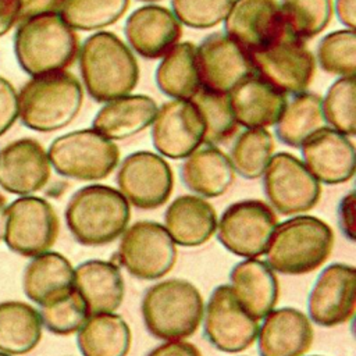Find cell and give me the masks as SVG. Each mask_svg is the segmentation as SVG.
<instances>
[{
	"label": "cell",
	"mask_w": 356,
	"mask_h": 356,
	"mask_svg": "<svg viewBox=\"0 0 356 356\" xmlns=\"http://www.w3.org/2000/svg\"><path fill=\"white\" fill-rule=\"evenodd\" d=\"M83 103V86L70 71L31 76L18 92V118L38 132H54L70 125Z\"/></svg>",
	"instance_id": "cell-4"
},
{
	"label": "cell",
	"mask_w": 356,
	"mask_h": 356,
	"mask_svg": "<svg viewBox=\"0 0 356 356\" xmlns=\"http://www.w3.org/2000/svg\"><path fill=\"white\" fill-rule=\"evenodd\" d=\"M355 192L349 191L346 195L342 196V199L338 203L337 209V220L339 229L342 235L350 241L355 242L356 239V227H355Z\"/></svg>",
	"instance_id": "cell-43"
},
{
	"label": "cell",
	"mask_w": 356,
	"mask_h": 356,
	"mask_svg": "<svg viewBox=\"0 0 356 356\" xmlns=\"http://www.w3.org/2000/svg\"><path fill=\"white\" fill-rule=\"evenodd\" d=\"M51 175L47 150L33 138H21L0 150V186L28 196L43 189Z\"/></svg>",
	"instance_id": "cell-21"
},
{
	"label": "cell",
	"mask_w": 356,
	"mask_h": 356,
	"mask_svg": "<svg viewBox=\"0 0 356 356\" xmlns=\"http://www.w3.org/2000/svg\"><path fill=\"white\" fill-rule=\"evenodd\" d=\"M274 147V138L267 128H245L235 138L228 154L235 174L245 179L261 178Z\"/></svg>",
	"instance_id": "cell-34"
},
{
	"label": "cell",
	"mask_w": 356,
	"mask_h": 356,
	"mask_svg": "<svg viewBox=\"0 0 356 356\" xmlns=\"http://www.w3.org/2000/svg\"><path fill=\"white\" fill-rule=\"evenodd\" d=\"M334 13L338 21L346 28L355 31L356 28V0H335L332 3Z\"/></svg>",
	"instance_id": "cell-47"
},
{
	"label": "cell",
	"mask_w": 356,
	"mask_h": 356,
	"mask_svg": "<svg viewBox=\"0 0 356 356\" xmlns=\"http://www.w3.org/2000/svg\"><path fill=\"white\" fill-rule=\"evenodd\" d=\"M139 1H145V3H156V1H160V0H139Z\"/></svg>",
	"instance_id": "cell-49"
},
{
	"label": "cell",
	"mask_w": 356,
	"mask_h": 356,
	"mask_svg": "<svg viewBox=\"0 0 356 356\" xmlns=\"http://www.w3.org/2000/svg\"><path fill=\"white\" fill-rule=\"evenodd\" d=\"M278 224L277 213L264 200L245 199L231 203L217 221V239L232 254L259 259L266 253Z\"/></svg>",
	"instance_id": "cell-9"
},
{
	"label": "cell",
	"mask_w": 356,
	"mask_h": 356,
	"mask_svg": "<svg viewBox=\"0 0 356 356\" xmlns=\"http://www.w3.org/2000/svg\"><path fill=\"white\" fill-rule=\"evenodd\" d=\"M325 127L321 96L316 92H300L292 95L284 111L274 125L277 139L289 146L300 147L314 132Z\"/></svg>",
	"instance_id": "cell-33"
},
{
	"label": "cell",
	"mask_w": 356,
	"mask_h": 356,
	"mask_svg": "<svg viewBox=\"0 0 356 356\" xmlns=\"http://www.w3.org/2000/svg\"><path fill=\"white\" fill-rule=\"evenodd\" d=\"M222 22L224 32L249 53L285 33L277 0H234Z\"/></svg>",
	"instance_id": "cell-20"
},
{
	"label": "cell",
	"mask_w": 356,
	"mask_h": 356,
	"mask_svg": "<svg viewBox=\"0 0 356 356\" xmlns=\"http://www.w3.org/2000/svg\"><path fill=\"white\" fill-rule=\"evenodd\" d=\"M131 343V328L115 313L92 314L76 332L82 356H127Z\"/></svg>",
	"instance_id": "cell-31"
},
{
	"label": "cell",
	"mask_w": 356,
	"mask_h": 356,
	"mask_svg": "<svg viewBox=\"0 0 356 356\" xmlns=\"http://www.w3.org/2000/svg\"><path fill=\"white\" fill-rule=\"evenodd\" d=\"M79 36L58 13H46L18 22L14 53L19 67L31 76L63 71L79 54Z\"/></svg>",
	"instance_id": "cell-3"
},
{
	"label": "cell",
	"mask_w": 356,
	"mask_h": 356,
	"mask_svg": "<svg viewBox=\"0 0 356 356\" xmlns=\"http://www.w3.org/2000/svg\"><path fill=\"white\" fill-rule=\"evenodd\" d=\"M332 0H280L284 31L307 42L320 35L334 15Z\"/></svg>",
	"instance_id": "cell-35"
},
{
	"label": "cell",
	"mask_w": 356,
	"mask_h": 356,
	"mask_svg": "<svg viewBox=\"0 0 356 356\" xmlns=\"http://www.w3.org/2000/svg\"><path fill=\"white\" fill-rule=\"evenodd\" d=\"M202 88L229 93L239 82L254 74L250 53L225 32H213L196 46Z\"/></svg>",
	"instance_id": "cell-16"
},
{
	"label": "cell",
	"mask_w": 356,
	"mask_h": 356,
	"mask_svg": "<svg viewBox=\"0 0 356 356\" xmlns=\"http://www.w3.org/2000/svg\"><path fill=\"white\" fill-rule=\"evenodd\" d=\"M39 313L43 327L51 334L61 337L78 332L89 317L86 305L75 288L58 299L40 306Z\"/></svg>",
	"instance_id": "cell-40"
},
{
	"label": "cell",
	"mask_w": 356,
	"mask_h": 356,
	"mask_svg": "<svg viewBox=\"0 0 356 356\" xmlns=\"http://www.w3.org/2000/svg\"><path fill=\"white\" fill-rule=\"evenodd\" d=\"M51 168L76 181H102L120 163V147L93 128L57 136L47 149Z\"/></svg>",
	"instance_id": "cell-7"
},
{
	"label": "cell",
	"mask_w": 356,
	"mask_h": 356,
	"mask_svg": "<svg viewBox=\"0 0 356 356\" xmlns=\"http://www.w3.org/2000/svg\"><path fill=\"white\" fill-rule=\"evenodd\" d=\"M58 231V216L43 197L21 196L6 209L3 241L17 254L35 257L49 252L57 241Z\"/></svg>",
	"instance_id": "cell-11"
},
{
	"label": "cell",
	"mask_w": 356,
	"mask_h": 356,
	"mask_svg": "<svg viewBox=\"0 0 356 356\" xmlns=\"http://www.w3.org/2000/svg\"><path fill=\"white\" fill-rule=\"evenodd\" d=\"M150 128L152 143L164 159L184 160L203 145L204 127L192 100L171 99L163 103Z\"/></svg>",
	"instance_id": "cell-17"
},
{
	"label": "cell",
	"mask_w": 356,
	"mask_h": 356,
	"mask_svg": "<svg viewBox=\"0 0 356 356\" xmlns=\"http://www.w3.org/2000/svg\"><path fill=\"white\" fill-rule=\"evenodd\" d=\"M192 102L202 115L204 127L203 143L218 146L227 143L238 134L239 125L234 117L228 93L211 92L202 88Z\"/></svg>",
	"instance_id": "cell-37"
},
{
	"label": "cell",
	"mask_w": 356,
	"mask_h": 356,
	"mask_svg": "<svg viewBox=\"0 0 356 356\" xmlns=\"http://www.w3.org/2000/svg\"><path fill=\"white\" fill-rule=\"evenodd\" d=\"M81 83L97 103L132 93L139 82L135 53L114 32L97 31L88 36L78 54Z\"/></svg>",
	"instance_id": "cell-1"
},
{
	"label": "cell",
	"mask_w": 356,
	"mask_h": 356,
	"mask_svg": "<svg viewBox=\"0 0 356 356\" xmlns=\"http://www.w3.org/2000/svg\"><path fill=\"white\" fill-rule=\"evenodd\" d=\"M74 288V267L58 252H44L25 266L22 289L33 303L43 306Z\"/></svg>",
	"instance_id": "cell-29"
},
{
	"label": "cell",
	"mask_w": 356,
	"mask_h": 356,
	"mask_svg": "<svg viewBox=\"0 0 356 356\" xmlns=\"http://www.w3.org/2000/svg\"><path fill=\"white\" fill-rule=\"evenodd\" d=\"M177 245L163 224L142 220L125 228L117 256L132 277L154 281L167 275L177 261Z\"/></svg>",
	"instance_id": "cell-8"
},
{
	"label": "cell",
	"mask_w": 356,
	"mask_h": 356,
	"mask_svg": "<svg viewBox=\"0 0 356 356\" xmlns=\"http://www.w3.org/2000/svg\"><path fill=\"white\" fill-rule=\"evenodd\" d=\"M214 206L197 195H181L165 209L164 228L178 246L195 248L211 239L217 228Z\"/></svg>",
	"instance_id": "cell-25"
},
{
	"label": "cell",
	"mask_w": 356,
	"mask_h": 356,
	"mask_svg": "<svg viewBox=\"0 0 356 356\" xmlns=\"http://www.w3.org/2000/svg\"><path fill=\"white\" fill-rule=\"evenodd\" d=\"M157 108L149 95L128 93L106 102L95 114L92 128L110 140H124L149 128Z\"/></svg>",
	"instance_id": "cell-24"
},
{
	"label": "cell",
	"mask_w": 356,
	"mask_h": 356,
	"mask_svg": "<svg viewBox=\"0 0 356 356\" xmlns=\"http://www.w3.org/2000/svg\"><path fill=\"white\" fill-rule=\"evenodd\" d=\"M17 22H19L18 0H0V36L6 35Z\"/></svg>",
	"instance_id": "cell-46"
},
{
	"label": "cell",
	"mask_w": 356,
	"mask_h": 356,
	"mask_svg": "<svg viewBox=\"0 0 356 356\" xmlns=\"http://www.w3.org/2000/svg\"><path fill=\"white\" fill-rule=\"evenodd\" d=\"M19 21L46 13H57L61 0H18Z\"/></svg>",
	"instance_id": "cell-45"
},
{
	"label": "cell",
	"mask_w": 356,
	"mask_h": 356,
	"mask_svg": "<svg viewBox=\"0 0 356 356\" xmlns=\"http://www.w3.org/2000/svg\"><path fill=\"white\" fill-rule=\"evenodd\" d=\"M228 285L239 305L256 320L270 313L280 298L275 273L259 259H245L236 263L229 273Z\"/></svg>",
	"instance_id": "cell-26"
},
{
	"label": "cell",
	"mask_w": 356,
	"mask_h": 356,
	"mask_svg": "<svg viewBox=\"0 0 356 356\" xmlns=\"http://www.w3.org/2000/svg\"><path fill=\"white\" fill-rule=\"evenodd\" d=\"M43 323L39 310L19 300L0 302V352L25 355L42 339Z\"/></svg>",
	"instance_id": "cell-32"
},
{
	"label": "cell",
	"mask_w": 356,
	"mask_h": 356,
	"mask_svg": "<svg viewBox=\"0 0 356 356\" xmlns=\"http://www.w3.org/2000/svg\"><path fill=\"white\" fill-rule=\"evenodd\" d=\"M325 125L353 138L356 135V81L343 76L334 81L321 96Z\"/></svg>",
	"instance_id": "cell-38"
},
{
	"label": "cell",
	"mask_w": 356,
	"mask_h": 356,
	"mask_svg": "<svg viewBox=\"0 0 356 356\" xmlns=\"http://www.w3.org/2000/svg\"><path fill=\"white\" fill-rule=\"evenodd\" d=\"M64 218L78 243L103 246L122 235L131 220V204L118 189L90 184L72 193Z\"/></svg>",
	"instance_id": "cell-5"
},
{
	"label": "cell",
	"mask_w": 356,
	"mask_h": 356,
	"mask_svg": "<svg viewBox=\"0 0 356 356\" xmlns=\"http://www.w3.org/2000/svg\"><path fill=\"white\" fill-rule=\"evenodd\" d=\"M146 356H203L196 345L185 339L164 341L150 349Z\"/></svg>",
	"instance_id": "cell-44"
},
{
	"label": "cell",
	"mask_w": 356,
	"mask_h": 356,
	"mask_svg": "<svg viewBox=\"0 0 356 356\" xmlns=\"http://www.w3.org/2000/svg\"><path fill=\"white\" fill-rule=\"evenodd\" d=\"M316 64L323 71L339 78L355 76L356 33L352 29H338L327 33L317 44Z\"/></svg>",
	"instance_id": "cell-39"
},
{
	"label": "cell",
	"mask_w": 356,
	"mask_h": 356,
	"mask_svg": "<svg viewBox=\"0 0 356 356\" xmlns=\"http://www.w3.org/2000/svg\"><path fill=\"white\" fill-rule=\"evenodd\" d=\"M335 243L332 228L321 218L298 214L278 222L266 249V263L274 273L302 275L320 268Z\"/></svg>",
	"instance_id": "cell-2"
},
{
	"label": "cell",
	"mask_w": 356,
	"mask_h": 356,
	"mask_svg": "<svg viewBox=\"0 0 356 356\" xmlns=\"http://www.w3.org/2000/svg\"><path fill=\"white\" fill-rule=\"evenodd\" d=\"M254 74L284 95L307 90L316 74V57L307 43L284 33L264 49L250 53Z\"/></svg>",
	"instance_id": "cell-12"
},
{
	"label": "cell",
	"mask_w": 356,
	"mask_h": 356,
	"mask_svg": "<svg viewBox=\"0 0 356 356\" xmlns=\"http://www.w3.org/2000/svg\"><path fill=\"white\" fill-rule=\"evenodd\" d=\"M18 118V93L13 83L0 76V136L6 134Z\"/></svg>",
	"instance_id": "cell-42"
},
{
	"label": "cell",
	"mask_w": 356,
	"mask_h": 356,
	"mask_svg": "<svg viewBox=\"0 0 356 356\" xmlns=\"http://www.w3.org/2000/svg\"><path fill=\"white\" fill-rule=\"evenodd\" d=\"M261 320L256 338L260 356H305L312 348L314 330L303 312L280 307Z\"/></svg>",
	"instance_id": "cell-22"
},
{
	"label": "cell",
	"mask_w": 356,
	"mask_h": 356,
	"mask_svg": "<svg viewBox=\"0 0 356 356\" xmlns=\"http://www.w3.org/2000/svg\"><path fill=\"white\" fill-rule=\"evenodd\" d=\"M0 356H11V355H7V353H4V352H0Z\"/></svg>",
	"instance_id": "cell-50"
},
{
	"label": "cell",
	"mask_w": 356,
	"mask_h": 356,
	"mask_svg": "<svg viewBox=\"0 0 356 356\" xmlns=\"http://www.w3.org/2000/svg\"><path fill=\"white\" fill-rule=\"evenodd\" d=\"M299 149L300 160L320 184L339 185L353 178L356 147L352 138L325 125L310 135Z\"/></svg>",
	"instance_id": "cell-18"
},
{
	"label": "cell",
	"mask_w": 356,
	"mask_h": 356,
	"mask_svg": "<svg viewBox=\"0 0 356 356\" xmlns=\"http://www.w3.org/2000/svg\"><path fill=\"white\" fill-rule=\"evenodd\" d=\"M129 49L147 60L161 58L182 38V24L174 13L160 4L149 3L134 10L124 24Z\"/></svg>",
	"instance_id": "cell-19"
},
{
	"label": "cell",
	"mask_w": 356,
	"mask_h": 356,
	"mask_svg": "<svg viewBox=\"0 0 356 356\" xmlns=\"http://www.w3.org/2000/svg\"><path fill=\"white\" fill-rule=\"evenodd\" d=\"M356 309V270L348 263H332L321 270L307 296L312 323L332 328L348 323Z\"/></svg>",
	"instance_id": "cell-15"
},
{
	"label": "cell",
	"mask_w": 356,
	"mask_h": 356,
	"mask_svg": "<svg viewBox=\"0 0 356 356\" xmlns=\"http://www.w3.org/2000/svg\"><path fill=\"white\" fill-rule=\"evenodd\" d=\"M129 0H61L60 17L75 31H102L115 24Z\"/></svg>",
	"instance_id": "cell-36"
},
{
	"label": "cell",
	"mask_w": 356,
	"mask_h": 356,
	"mask_svg": "<svg viewBox=\"0 0 356 356\" xmlns=\"http://www.w3.org/2000/svg\"><path fill=\"white\" fill-rule=\"evenodd\" d=\"M200 291L188 280L168 278L149 286L140 302L143 324L150 335L163 341L193 335L203 320Z\"/></svg>",
	"instance_id": "cell-6"
},
{
	"label": "cell",
	"mask_w": 356,
	"mask_h": 356,
	"mask_svg": "<svg viewBox=\"0 0 356 356\" xmlns=\"http://www.w3.org/2000/svg\"><path fill=\"white\" fill-rule=\"evenodd\" d=\"M74 288L82 296L89 316L114 313L122 303L125 284L113 261L88 260L74 268Z\"/></svg>",
	"instance_id": "cell-28"
},
{
	"label": "cell",
	"mask_w": 356,
	"mask_h": 356,
	"mask_svg": "<svg viewBox=\"0 0 356 356\" xmlns=\"http://www.w3.org/2000/svg\"><path fill=\"white\" fill-rule=\"evenodd\" d=\"M156 85L170 99L192 100L202 89L196 44L178 42L167 51L154 72Z\"/></svg>",
	"instance_id": "cell-30"
},
{
	"label": "cell",
	"mask_w": 356,
	"mask_h": 356,
	"mask_svg": "<svg viewBox=\"0 0 356 356\" xmlns=\"http://www.w3.org/2000/svg\"><path fill=\"white\" fill-rule=\"evenodd\" d=\"M234 0H171V11L193 29H209L221 24Z\"/></svg>",
	"instance_id": "cell-41"
},
{
	"label": "cell",
	"mask_w": 356,
	"mask_h": 356,
	"mask_svg": "<svg viewBox=\"0 0 356 356\" xmlns=\"http://www.w3.org/2000/svg\"><path fill=\"white\" fill-rule=\"evenodd\" d=\"M235 171L227 153L214 145H200L181 164L179 177L186 189L193 195L218 197L235 181Z\"/></svg>",
	"instance_id": "cell-27"
},
{
	"label": "cell",
	"mask_w": 356,
	"mask_h": 356,
	"mask_svg": "<svg viewBox=\"0 0 356 356\" xmlns=\"http://www.w3.org/2000/svg\"><path fill=\"white\" fill-rule=\"evenodd\" d=\"M228 97L234 117L243 128L274 127L288 102L286 95L256 74L239 82Z\"/></svg>",
	"instance_id": "cell-23"
},
{
	"label": "cell",
	"mask_w": 356,
	"mask_h": 356,
	"mask_svg": "<svg viewBox=\"0 0 356 356\" xmlns=\"http://www.w3.org/2000/svg\"><path fill=\"white\" fill-rule=\"evenodd\" d=\"M312 356H320V355H312Z\"/></svg>",
	"instance_id": "cell-51"
},
{
	"label": "cell",
	"mask_w": 356,
	"mask_h": 356,
	"mask_svg": "<svg viewBox=\"0 0 356 356\" xmlns=\"http://www.w3.org/2000/svg\"><path fill=\"white\" fill-rule=\"evenodd\" d=\"M202 321L207 342L220 352L238 353L256 342L259 320L239 305L227 284L214 288Z\"/></svg>",
	"instance_id": "cell-14"
},
{
	"label": "cell",
	"mask_w": 356,
	"mask_h": 356,
	"mask_svg": "<svg viewBox=\"0 0 356 356\" xmlns=\"http://www.w3.org/2000/svg\"><path fill=\"white\" fill-rule=\"evenodd\" d=\"M6 209H7V199L3 193H0V241L4 235L6 228Z\"/></svg>",
	"instance_id": "cell-48"
},
{
	"label": "cell",
	"mask_w": 356,
	"mask_h": 356,
	"mask_svg": "<svg viewBox=\"0 0 356 356\" xmlns=\"http://www.w3.org/2000/svg\"><path fill=\"white\" fill-rule=\"evenodd\" d=\"M117 170V189L127 202L140 210L161 207L174 189V172L159 153L138 150L122 159Z\"/></svg>",
	"instance_id": "cell-13"
},
{
	"label": "cell",
	"mask_w": 356,
	"mask_h": 356,
	"mask_svg": "<svg viewBox=\"0 0 356 356\" xmlns=\"http://www.w3.org/2000/svg\"><path fill=\"white\" fill-rule=\"evenodd\" d=\"M261 178L267 203L275 213L305 214L320 202L321 184L292 153H274Z\"/></svg>",
	"instance_id": "cell-10"
}]
</instances>
